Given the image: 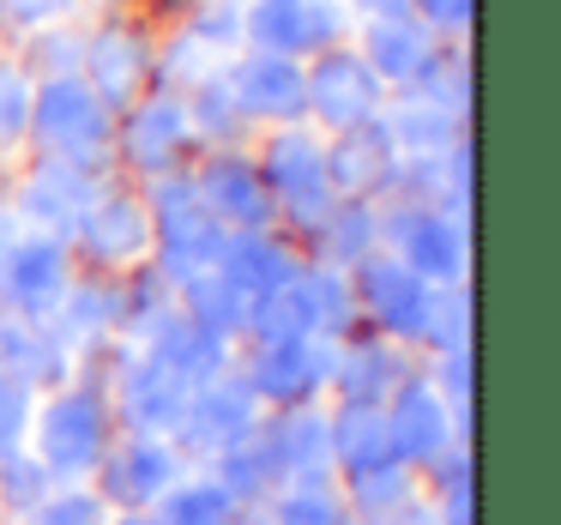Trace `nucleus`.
I'll return each instance as SVG.
<instances>
[{"label":"nucleus","instance_id":"1","mask_svg":"<svg viewBox=\"0 0 561 525\" xmlns=\"http://www.w3.org/2000/svg\"><path fill=\"white\" fill-rule=\"evenodd\" d=\"M55 158H73L98 170L103 151H110V110L98 103V91L85 79L61 73V79H43V91L31 98V127Z\"/></svg>","mask_w":561,"mask_h":525},{"label":"nucleus","instance_id":"2","mask_svg":"<svg viewBox=\"0 0 561 525\" xmlns=\"http://www.w3.org/2000/svg\"><path fill=\"white\" fill-rule=\"evenodd\" d=\"M302 85H308V110L327 127H339V134L375 122V110H380V79L368 73L363 55H344V49L320 55L314 73H302Z\"/></svg>","mask_w":561,"mask_h":525},{"label":"nucleus","instance_id":"3","mask_svg":"<svg viewBox=\"0 0 561 525\" xmlns=\"http://www.w3.org/2000/svg\"><path fill=\"white\" fill-rule=\"evenodd\" d=\"M151 230H158V218H151L134 194L103 187V194L85 206V218L73 224V242L85 248L98 266H127L134 254H146V248H151Z\"/></svg>","mask_w":561,"mask_h":525},{"label":"nucleus","instance_id":"4","mask_svg":"<svg viewBox=\"0 0 561 525\" xmlns=\"http://www.w3.org/2000/svg\"><path fill=\"white\" fill-rule=\"evenodd\" d=\"M242 31L266 55L320 49V43L339 37V7H327V0H260L254 13L242 19Z\"/></svg>","mask_w":561,"mask_h":525},{"label":"nucleus","instance_id":"5","mask_svg":"<svg viewBox=\"0 0 561 525\" xmlns=\"http://www.w3.org/2000/svg\"><path fill=\"white\" fill-rule=\"evenodd\" d=\"M230 91L242 103V115H260V122H296L308 110V85H302V67L290 55H266L260 49L254 61H242L230 73Z\"/></svg>","mask_w":561,"mask_h":525},{"label":"nucleus","instance_id":"6","mask_svg":"<svg viewBox=\"0 0 561 525\" xmlns=\"http://www.w3.org/2000/svg\"><path fill=\"white\" fill-rule=\"evenodd\" d=\"M85 67H91L85 85L98 91L103 110H127V103L139 98V85H146V73H151V49H146L139 31L110 25L85 43Z\"/></svg>","mask_w":561,"mask_h":525},{"label":"nucleus","instance_id":"7","mask_svg":"<svg viewBox=\"0 0 561 525\" xmlns=\"http://www.w3.org/2000/svg\"><path fill=\"white\" fill-rule=\"evenodd\" d=\"M392 139L380 122H363V127H344L339 146L327 151V187H339V194H368V187H380L392 175Z\"/></svg>","mask_w":561,"mask_h":525},{"label":"nucleus","instance_id":"8","mask_svg":"<svg viewBox=\"0 0 561 525\" xmlns=\"http://www.w3.org/2000/svg\"><path fill=\"white\" fill-rule=\"evenodd\" d=\"M187 103L175 98V91H158L151 103H139V115L127 122V158L139 163V170H151V175H170V163H175V151H182V139H187Z\"/></svg>","mask_w":561,"mask_h":525},{"label":"nucleus","instance_id":"9","mask_svg":"<svg viewBox=\"0 0 561 525\" xmlns=\"http://www.w3.org/2000/svg\"><path fill=\"white\" fill-rule=\"evenodd\" d=\"M199 194H206L211 218L218 224H236V230H260V224L272 218V194L266 182H260L254 163L242 158H218L206 175H199Z\"/></svg>","mask_w":561,"mask_h":525},{"label":"nucleus","instance_id":"10","mask_svg":"<svg viewBox=\"0 0 561 525\" xmlns=\"http://www.w3.org/2000/svg\"><path fill=\"white\" fill-rule=\"evenodd\" d=\"M363 61L375 79H423L428 61H435V43H428V25H416L411 13L404 19H375L363 43Z\"/></svg>","mask_w":561,"mask_h":525},{"label":"nucleus","instance_id":"11","mask_svg":"<svg viewBox=\"0 0 561 525\" xmlns=\"http://www.w3.org/2000/svg\"><path fill=\"white\" fill-rule=\"evenodd\" d=\"M25 127H31V85H25V73H19V67L0 61V151L19 146V139H25Z\"/></svg>","mask_w":561,"mask_h":525},{"label":"nucleus","instance_id":"12","mask_svg":"<svg viewBox=\"0 0 561 525\" xmlns=\"http://www.w3.org/2000/svg\"><path fill=\"white\" fill-rule=\"evenodd\" d=\"M187 31L224 55V43L242 37V7H236V0H199V13L187 19Z\"/></svg>","mask_w":561,"mask_h":525},{"label":"nucleus","instance_id":"13","mask_svg":"<svg viewBox=\"0 0 561 525\" xmlns=\"http://www.w3.org/2000/svg\"><path fill=\"white\" fill-rule=\"evenodd\" d=\"M411 7H423V25L435 31H459L471 19V0H411Z\"/></svg>","mask_w":561,"mask_h":525},{"label":"nucleus","instance_id":"14","mask_svg":"<svg viewBox=\"0 0 561 525\" xmlns=\"http://www.w3.org/2000/svg\"><path fill=\"white\" fill-rule=\"evenodd\" d=\"M356 7H363L368 19H404V13H416L411 0H356Z\"/></svg>","mask_w":561,"mask_h":525}]
</instances>
